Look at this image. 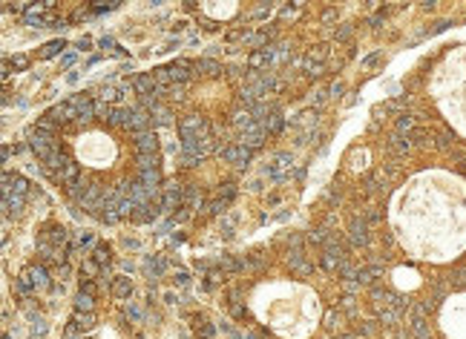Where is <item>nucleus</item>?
I'll return each mask as SVG.
<instances>
[{
    "label": "nucleus",
    "instance_id": "nucleus-1",
    "mask_svg": "<svg viewBox=\"0 0 466 339\" xmlns=\"http://www.w3.org/2000/svg\"><path fill=\"white\" fill-rule=\"evenodd\" d=\"M403 247L423 262H452L466 250V184L449 173H423L397 204Z\"/></svg>",
    "mask_w": 466,
    "mask_h": 339
},
{
    "label": "nucleus",
    "instance_id": "nucleus-2",
    "mask_svg": "<svg viewBox=\"0 0 466 339\" xmlns=\"http://www.w3.org/2000/svg\"><path fill=\"white\" fill-rule=\"evenodd\" d=\"M429 95L443 118L466 138V40L446 52L429 78Z\"/></svg>",
    "mask_w": 466,
    "mask_h": 339
},
{
    "label": "nucleus",
    "instance_id": "nucleus-3",
    "mask_svg": "<svg viewBox=\"0 0 466 339\" xmlns=\"http://www.w3.org/2000/svg\"><path fill=\"white\" fill-rule=\"evenodd\" d=\"M438 325L443 339H466V291L446 293V299H440Z\"/></svg>",
    "mask_w": 466,
    "mask_h": 339
},
{
    "label": "nucleus",
    "instance_id": "nucleus-4",
    "mask_svg": "<svg viewBox=\"0 0 466 339\" xmlns=\"http://www.w3.org/2000/svg\"><path fill=\"white\" fill-rule=\"evenodd\" d=\"M84 141V138H81ZM78 155H81L84 164H95V167H106V161L116 155V147L110 144V138L98 135V132H90L84 144H78Z\"/></svg>",
    "mask_w": 466,
    "mask_h": 339
},
{
    "label": "nucleus",
    "instance_id": "nucleus-5",
    "mask_svg": "<svg viewBox=\"0 0 466 339\" xmlns=\"http://www.w3.org/2000/svg\"><path fill=\"white\" fill-rule=\"evenodd\" d=\"M322 268L328 270V273H340V268H342V262H346V250L340 247V242L331 236V242L326 245V250H322Z\"/></svg>",
    "mask_w": 466,
    "mask_h": 339
},
{
    "label": "nucleus",
    "instance_id": "nucleus-6",
    "mask_svg": "<svg viewBox=\"0 0 466 339\" xmlns=\"http://www.w3.org/2000/svg\"><path fill=\"white\" fill-rule=\"evenodd\" d=\"M70 101H72V106L78 109V121H75V124H86V121H92V118H95V101L86 92L72 95Z\"/></svg>",
    "mask_w": 466,
    "mask_h": 339
},
{
    "label": "nucleus",
    "instance_id": "nucleus-7",
    "mask_svg": "<svg viewBox=\"0 0 466 339\" xmlns=\"http://www.w3.org/2000/svg\"><path fill=\"white\" fill-rule=\"evenodd\" d=\"M132 150H136V155H152L156 152V147H158V138H156V132L152 129H147V132H138V135H132Z\"/></svg>",
    "mask_w": 466,
    "mask_h": 339
},
{
    "label": "nucleus",
    "instance_id": "nucleus-8",
    "mask_svg": "<svg viewBox=\"0 0 466 339\" xmlns=\"http://www.w3.org/2000/svg\"><path fill=\"white\" fill-rule=\"evenodd\" d=\"M348 242L354 247H368V224H366V219H354L348 224Z\"/></svg>",
    "mask_w": 466,
    "mask_h": 339
},
{
    "label": "nucleus",
    "instance_id": "nucleus-9",
    "mask_svg": "<svg viewBox=\"0 0 466 339\" xmlns=\"http://www.w3.org/2000/svg\"><path fill=\"white\" fill-rule=\"evenodd\" d=\"M386 150L392 152L394 158H403V155L412 150V138H408V135H400V132H394L392 138L386 141Z\"/></svg>",
    "mask_w": 466,
    "mask_h": 339
},
{
    "label": "nucleus",
    "instance_id": "nucleus-10",
    "mask_svg": "<svg viewBox=\"0 0 466 339\" xmlns=\"http://www.w3.org/2000/svg\"><path fill=\"white\" fill-rule=\"evenodd\" d=\"M262 141H265V127H262V124H254L250 129H245V132L239 135L236 144H245V147H250V150H256Z\"/></svg>",
    "mask_w": 466,
    "mask_h": 339
},
{
    "label": "nucleus",
    "instance_id": "nucleus-11",
    "mask_svg": "<svg viewBox=\"0 0 466 339\" xmlns=\"http://www.w3.org/2000/svg\"><path fill=\"white\" fill-rule=\"evenodd\" d=\"M394 282H397V288L412 291V288H418L420 285V273L418 270H412V268H397L394 270Z\"/></svg>",
    "mask_w": 466,
    "mask_h": 339
},
{
    "label": "nucleus",
    "instance_id": "nucleus-12",
    "mask_svg": "<svg viewBox=\"0 0 466 339\" xmlns=\"http://www.w3.org/2000/svg\"><path fill=\"white\" fill-rule=\"evenodd\" d=\"M167 69H170V78H173V83H184L187 78H190V69H196V63H190V60L182 58V60H173Z\"/></svg>",
    "mask_w": 466,
    "mask_h": 339
},
{
    "label": "nucleus",
    "instance_id": "nucleus-13",
    "mask_svg": "<svg viewBox=\"0 0 466 339\" xmlns=\"http://www.w3.org/2000/svg\"><path fill=\"white\" fill-rule=\"evenodd\" d=\"M132 86H136V92L138 95H156V89H158V83H156V78H152V72L150 75H136L132 78Z\"/></svg>",
    "mask_w": 466,
    "mask_h": 339
},
{
    "label": "nucleus",
    "instance_id": "nucleus-14",
    "mask_svg": "<svg viewBox=\"0 0 466 339\" xmlns=\"http://www.w3.org/2000/svg\"><path fill=\"white\" fill-rule=\"evenodd\" d=\"M110 291H112V296H118V299H130V293H132V279H130V276H116Z\"/></svg>",
    "mask_w": 466,
    "mask_h": 339
},
{
    "label": "nucleus",
    "instance_id": "nucleus-15",
    "mask_svg": "<svg viewBox=\"0 0 466 339\" xmlns=\"http://www.w3.org/2000/svg\"><path fill=\"white\" fill-rule=\"evenodd\" d=\"M288 265H291V270L300 273V276H308V273H311V265L305 262V256L300 250H291V253H288Z\"/></svg>",
    "mask_w": 466,
    "mask_h": 339
},
{
    "label": "nucleus",
    "instance_id": "nucleus-16",
    "mask_svg": "<svg viewBox=\"0 0 466 339\" xmlns=\"http://www.w3.org/2000/svg\"><path fill=\"white\" fill-rule=\"evenodd\" d=\"M92 262H95V265H98L101 270L110 268V262H112V250H110V245H95V250H92Z\"/></svg>",
    "mask_w": 466,
    "mask_h": 339
},
{
    "label": "nucleus",
    "instance_id": "nucleus-17",
    "mask_svg": "<svg viewBox=\"0 0 466 339\" xmlns=\"http://www.w3.org/2000/svg\"><path fill=\"white\" fill-rule=\"evenodd\" d=\"M156 216H158V207H152V204H144V207H138V210L132 213V222L144 224V222H152Z\"/></svg>",
    "mask_w": 466,
    "mask_h": 339
},
{
    "label": "nucleus",
    "instance_id": "nucleus-18",
    "mask_svg": "<svg viewBox=\"0 0 466 339\" xmlns=\"http://www.w3.org/2000/svg\"><path fill=\"white\" fill-rule=\"evenodd\" d=\"M202 201H204V196H202V193H198L196 187H184V207H190V210H193V207H202Z\"/></svg>",
    "mask_w": 466,
    "mask_h": 339
},
{
    "label": "nucleus",
    "instance_id": "nucleus-19",
    "mask_svg": "<svg viewBox=\"0 0 466 339\" xmlns=\"http://www.w3.org/2000/svg\"><path fill=\"white\" fill-rule=\"evenodd\" d=\"M60 49H66V43H64V40H49L46 46L40 49V52H38V58L40 60H46V58H55V55H58Z\"/></svg>",
    "mask_w": 466,
    "mask_h": 339
},
{
    "label": "nucleus",
    "instance_id": "nucleus-20",
    "mask_svg": "<svg viewBox=\"0 0 466 339\" xmlns=\"http://www.w3.org/2000/svg\"><path fill=\"white\" fill-rule=\"evenodd\" d=\"M72 322H75V325L81 328V331H92L98 319H95V314H78V311H75V316H72Z\"/></svg>",
    "mask_w": 466,
    "mask_h": 339
},
{
    "label": "nucleus",
    "instance_id": "nucleus-21",
    "mask_svg": "<svg viewBox=\"0 0 466 339\" xmlns=\"http://www.w3.org/2000/svg\"><path fill=\"white\" fill-rule=\"evenodd\" d=\"M92 296H86V293L78 291V296H75V311L78 314H92Z\"/></svg>",
    "mask_w": 466,
    "mask_h": 339
},
{
    "label": "nucleus",
    "instance_id": "nucleus-22",
    "mask_svg": "<svg viewBox=\"0 0 466 339\" xmlns=\"http://www.w3.org/2000/svg\"><path fill=\"white\" fill-rule=\"evenodd\" d=\"M196 72H204V75H219V72H222V66L216 63V60L202 58V60H196Z\"/></svg>",
    "mask_w": 466,
    "mask_h": 339
},
{
    "label": "nucleus",
    "instance_id": "nucleus-23",
    "mask_svg": "<svg viewBox=\"0 0 466 339\" xmlns=\"http://www.w3.org/2000/svg\"><path fill=\"white\" fill-rule=\"evenodd\" d=\"M92 276H101V268L95 265L92 259H84L81 262V279H92Z\"/></svg>",
    "mask_w": 466,
    "mask_h": 339
},
{
    "label": "nucleus",
    "instance_id": "nucleus-24",
    "mask_svg": "<svg viewBox=\"0 0 466 339\" xmlns=\"http://www.w3.org/2000/svg\"><path fill=\"white\" fill-rule=\"evenodd\" d=\"M213 334H216V328L210 325V322L196 319V339H213Z\"/></svg>",
    "mask_w": 466,
    "mask_h": 339
},
{
    "label": "nucleus",
    "instance_id": "nucleus-25",
    "mask_svg": "<svg viewBox=\"0 0 466 339\" xmlns=\"http://www.w3.org/2000/svg\"><path fill=\"white\" fill-rule=\"evenodd\" d=\"M394 127H397V132H400V135H408V132L414 129V118L403 112V115H397V124H394Z\"/></svg>",
    "mask_w": 466,
    "mask_h": 339
},
{
    "label": "nucleus",
    "instance_id": "nucleus-26",
    "mask_svg": "<svg viewBox=\"0 0 466 339\" xmlns=\"http://www.w3.org/2000/svg\"><path fill=\"white\" fill-rule=\"evenodd\" d=\"M204 12L210 14V17H230L233 12H236V6H204Z\"/></svg>",
    "mask_w": 466,
    "mask_h": 339
},
{
    "label": "nucleus",
    "instance_id": "nucleus-27",
    "mask_svg": "<svg viewBox=\"0 0 466 339\" xmlns=\"http://www.w3.org/2000/svg\"><path fill=\"white\" fill-rule=\"evenodd\" d=\"M262 127H265V132H280V129L285 127V118H282L280 112H274V115H270Z\"/></svg>",
    "mask_w": 466,
    "mask_h": 339
},
{
    "label": "nucleus",
    "instance_id": "nucleus-28",
    "mask_svg": "<svg viewBox=\"0 0 466 339\" xmlns=\"http://www.w3.org/2000/svg\"><path fill=\"white\" fill-rule=\"evenodd\" d=\"M342 322H346V314H342L340 308L328 314V328H331V331H342Z\"/></svg>",
    "mask_w": 466,
    "mask_h": 339
},
{
    "label": "nucleus",
    "instance_id": "nucleus-29",
    "mask_svg": "<svg viewBox=\"0 0 466 339\" xmlns=\"http://www.w3.org/2000/svg\"><path fill=\"white\" fill-rule=\"evenodd\" d=\"M308 239H311L314 245H328V242H331V236H328L326 227H316V230H311V233H308Z\"/></svg>",
    "mask_w": 466,
    "mask_h": 339
},
{
    "label": "nucleus",
    "instance_id": "nucleus-30",
    "mask_svg": "<svg viewBox=\"0 0 466 339\" xmlns=\"http://www.w3.org/2000/svg\"><path fill=\"white\" fill-rule=\"evenodd\" d=\"M328 58V49H322V46H316V49H311L308 55H305V60L308 63H322V60Z\"/></svg>",
    "mask_w": 466,
    "mask_h": 339
},
{
    "label": "nucleus",
    "instance_id": "nucleus-31",
    "mask_svg": "<svg viewBox=\"0 0 466 339\" xmlns=\"http://www.w3.org/2000/svg\"><path fill=\"white\" fill-rule=\"evenodd\" d=\"M81 293H86V296H92V299H95V293H98L95 279H81Z\"/></svg>",
    "mask_w": 466,
    "mask_h": 339
},
{
    "label": "nucleus",
    "instance_id": "nucleus-32",
    "mask_svg": "<svg viewBox=\"0 0 466 339\" xmlns=\"http://www.w3.org/2000/svg\"><path fill=\"white\" fill-rule=\"evenodd\" d=\"M9 63L20 72V69H26V66H29V58H26V55H12V58H9Z\"/></svg>",
    "mask_w": 466,
    "mask_h": 339
},
{
    "label": "nucleus",
    "instance_id": "nucleus-33",
    "mask_svg": "<svg viewBox=\"0 0 466 339\" xmlns=\"http://www.w3.org/2000/svg\"><path fill=\"white\" fill-rule=\"evenodd\" d=\"M29 6H32V3H12V6H9V12H12L14 17H20V14L26 17V12H29Z\"/></svg>",
    "mask_w": 466,
    "mask_h": 339
},
{
    "label": "nucleus",
    "instance_id": "nucleus-34",
    "mask_svg": "<svg viewBox=\"0 0 466 339\" xmlns=\"http://www.w3.org/2000/svg\"><path fill=\"white\" fill-rule=\"evenodd\" d=\"M147 268H150L152 273H156V276H158V273H162V270H164V259H158V256H152V259H147Z\"/></svg>",
    "mask_w": 466,
    "mask_h": 339
},
{
    "label": "nucleus",
    "instance_id": "nucleus-35",
    "mask_svg": "<svg viewBox=\"0 0 466 339\" xmlns=\"http://www.w3.org/2000/svg\"><path fill=\"white\" fill-rule=\"evenodd\" d=\"M383 60V52H374V55H368V58L362 60V69H372V66H377Z\"/></svg>",
    "mask_w": 466,
    "mask_h": 339
},
{
    "label": "nucleus",
    "instance_id": "nucleus-36",
    "mask_svg": "<svg viewBox=\"0 0 466 339\" xmlns=\"http://www.w3.org/2000/svg\"><path fill=\"white\" fill-rule=\"evenodd\" d=\"M340 311H342V314H354V296H348V293H346V296H342V302H340Z\"/></svg>",
    "mask_w": 466,
    "mask_h": 339
},
{
    "label": "nucleus",
    "instance_id": "nucleus-37",
    "mask_svg": "<svg viewBox=\"0 0 466 339\" xmlns=\"http://www.w3.org/2000/svg\"><path fill=\"white\" fill-rule=\"evenodd\" d=\"M224 207H228V201H224V199H219V201H213V204H210L208 210H210V216H222V213H224Z\"/></svg>",
    "mask_w": 466,
    "mask_h": 339
},
{
    "label": "nucleus",
    "instance_id": "nucleus-38",
    "mask_svg": "<svg viewBox=\"0 0 466 339\" xmlns=\"http://www.w3.org/2000/svg\"><path fill=\"white\" fill-rule=\"evenodd\" d=\"M124 314H127V319L138 322V319H141V308H138V305H127V308H124Z\"/></svg>",
    "mask_w": 466,
    "mask_h": 339
},
{
    "label": "nucleus",
    "instance_id": "nucleus-39",
    "mask_svg": "<svg viewBox=\"0 0 466 339\" xmlns=\"http://www.w3.org/2000/svg\"><path fill=\"white\" fill-rule=\"evenodd\" d=\"M351 35H354V29H351V26H340L337 32H334V37H337V40H351Z\"/></svg>",
    "mask_w": 466,
    "mask_h": 339
},
{
    "label": "nucleus",
    "instance_id": "nucleus-40",
    "mask_svg": "<svg viewBox=\"0 0 466 339\" xmlns=\"http://www.w3.org/2000/svg\"><path fill=\"white\" fill-rule=\"evenodd\" d=\"M116 98H118V92L112 89V86H104V89H101V101H104V104L106 101H116Z\"/></svg>",
    "mask_w": 466,
    "mask_h": 339
},
{
    "label": "nucleus",
    "instance_id": "nucleus-41",
    "mask_svg": "<svg viewBox=\"0 0 466 339\" xmlns=\"http://www.w3.org/2000/svg\"><path fill=\"white\" fill-rule=\"evenodd\" d=\"M305 72H308V75H322V63H308V60H305Z\"/></svg>",
    "mask_w": 466,
    "mask_h": 339
},
{
    "label": "nucleus",
    "instance_id": "nucleus-42",
    "mask_svg": "<svg viewBox=\"0 0 466 339\" xmlns=\"http://www.w3.org/2000/svg\"><path fill=\"white\" fill-rule=\"evenodd\" d=\"M75 245L84 247V245H92V233H78V239H75Z\"/></svg>",
    "mask_w": 466,
    "mask_h": 339
},
{
    "label": "nucleus",
    "instance_id": "nucleus-43",
    "mask_svg": "<svg viewBox=\"0 0 466 339\" xmlns=\"http://www.w3.org/2000/svg\"><path fill=\"white\" fill-rule=\"evenodd\" d=\"M90 14H95L92 9H75V12H72V20H84V17H90Z\"/></svg>",
    "mask_w": 466,
    "mask_h": 339
},
{
    "label": "nucleus",
    "instance_id": "nucleus-44",
    "mask_svg": "<svg viewBox=\"0 0 466 339\" xmlns=\"http://www.w3.org/2000/svg\"><path fill=\"white\" fill-rule=\"evenodd\" d=\"M360 334L362 337H372L374 334V322H360Z\"/></svg>",
    "mask_w": 466,
    "mask_h": 339
},
{
    "label": "nucleus",
    "instance_id": "nucleus-45",
    "mask_svg": "<svg viewBox=\"0 0 466 339\" xmlns=\"http://www.w3.org/2000/svg\"><path fill=\"white\" fill-rule=\"evenodd\" d=\"M233 193H236V187H233V184H224V187L219 190V199H222V196H224V201H228V199H230V196H233Z\"/></svg>",
    "mask_w": 466,
    "mask_h": 339
},
{
    "label": "nucleus",
    "instance_id": "nucleus-46",
    "mask_svg": "<svg viewBox=\"0 0 466 339\" xmlns=\"http://www.w3.org/2000/svg\"><path fill=\"white\" fill-rule=\"evenodd\" d=\"M270 9H274V6H259V9H256L254 14H256V17H268V14H270Z\"/></svg>",
    "mask_w": 466,
    "mask_h": 339
},
{
    "label": "nucleus",
    "instance_id": "nucleus-47",
    "mask_svg": "<svg viewBox=\"0 0 466 339\" xmlns=\"http://www.w3.org/2000/svg\"><path fill=\"white\" fill-rule=\"evenodd\" d=\"M176 285H187V273H184V270H178V273H176Z\"/></svg>",
    "mask_w": 466,
    "mask_h": 339
},
{
    "label": "nucleus",
    "instance_id": "nucleus-48",
    "mask_svg": "<svg viewBox=\"0 0 466 339\" xmlns=\"http://www.w3.org/2000/svg\"><path fill=\"white\" fill-rule=\"evenodd\" d=\"M334 17H337V12H334V9H326V12H322V20H326V23H328V20H334Z\"/></svg>",
    "mask_w": 466,
    "mask_h": 339
},
{
    "label": "nucleus",
    "instance_id": "nucleus-49",
    "mask_svg": "<svg viewBox=\"0 0 466 339\" xmlns=\"http://www.w3.org/2000/svg\"><path fill=\"white\" fill-rule=\"evenodd\" d=\"M92 46V40H90V37H81V40H78V49H90Z\"/></svg>",
    "mask_w": 466,
    "mask_h": 339
},
{
    "label": "nucleus",
    "instance_id": "nucleus-50",
    "mask_svg": "<svg viewBox=\"0 0 466 339\" xmlns=\"http://www.w3.org/2000/svg\"><path fill=\"white\" fill-rule=\"evenodd\" d=\"M346 92V86H342V83H334V86H331V95H342Z\"/></svg>",
    "mask_w": 466,
    "mask_h": 339
},
{
    "label": "nucleus",
    "instance_id": "nucleus-51",
    "mask_svg": "<svg viewBox=\"0 0 466 339\" xmlns=\"http://www.w3.org/2000/svg\"><path fill=\"white\" fill-rule=\"evenodd\" d=\"M72 60H75V55H72V52H70V55H64V58H60V66H70Z\"/></svg>",
    "mask_w": 466,
    "mask_h": 339
},
{
    "label": "nucleus",
    "instance_id": "nucleus-52",
    "mask_svg": "<svg viewBox=\"0 0 466 339\" xmlns=\"http://www.w3.org/2000/svg\"><path fill=\"white\" fill-rule=\"evenodd\" d=\"M282 17H296V9H282Z\"/></svg>",
    "mask_w": 466,
    "mask_h": 339
}]
</instances>
